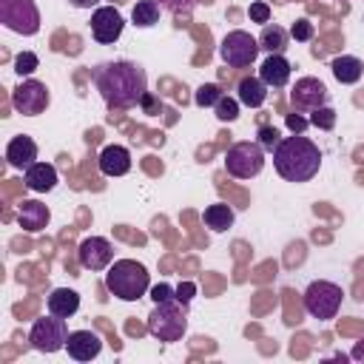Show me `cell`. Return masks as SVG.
<instances>
[{"mask_svg":"<svg viewBox=\"0 0 364 364\" xmlns=\"http://www.w3.org/2000/svg\"><path fill=\"white\" fill-rule=\"evenodd\" d=\"M94 88L100 91L102 102L111 111H125L139 105V100L148 91L145 68L128 60H111L94 68Z\"/></svg>","mask_w":364,"mask_h":364,"instance_id":"1","label":"cell"},{"mask_svg":"<svg viewBox=\"0 0 364 364\" xmlns=\"http://www.w3.org/2000/svg\"><path fill=\"white\" fill-rule=\"evenodd\" d=\"M273 168L287 182H310L321 168V151L304 134L282 136L273 148Z\"/></svg>","mask_w":364,"mask_h":364,"instance_id":"2","label":"cell"},{"mask_svg":"<svg viewBox=\"0 0 364 364\" xmlns=\"http://www.w3.org/2000/svg\"><path fill=\"white\" fill-rule=\"evenodd\" d=\"M105 287L122 301H139L151 290V273L134 259H117L105 270Z\"/></svg>","mask_w":364,"mask_h":364,"instance_id":"3","label":"cell"},{"mask_svg":"<svg viewBox=\"0 0 364 364\" xmlns=\"http://www.w3.org/2000/svg\"><path fill=\"white\" fill-rule=\"evenodd\" d=\"M188 330V304L168 299L156 301L148 316V333L159 341H179Z\"/></svg>","mask_w":364,"mask_h":364,"instance_id":"4","label":"cell"},{"mask_svg":"<svg viewBox=\"0 0 364 364\" xmlns=\"http://www.w3.org/2000/svg\"><path fill=\"white\" fill-rule=\"evenodd\" d=\"M341 299H344L341 284L327 282V279H316V282H310L307 290H304V310H307L310 318L330 321V318L338 316Z\"/></svg>","mask_w":364,"mask_h":364,"instance_id":"5","label":"cell"},{"mask_svg":"<svg viewBox=\"0 0 364 364\" xmlns=\"http://www.w3.org/2000/svg\"><path fill=\"white\" fill-rule=\"evenodd\" d=\"M264 168V148L259 142H233L225 154V171L236 179H253Z\"/></svg>","mask_w":364,"mask_h":364,"instance_id":"6","label":"cell"},{"mask_svg":"<svg viewBox=\"0 0 364 364\" xmlns=\"http://www.w3.org/2000/svg\"><path fill=\"white\" fill-rule=\"evenodd\" d=\"M259 51H262L259 48V40L253 34L242 31V28L228 31L222 37V43H219V57L230 68H247V65H253L256 57H259Z\"/></svg>","mask_w":364,"mask_h":364,"instance_id":"7","label":"cell"},{"mask_svg":"<svg viewBox=\"0 0 364 364\" xmlns=\"http://www.w3.org/2000/svg\"><path fill=\"white\" fill-rule=\"evenodd\" d=\"M0 23L23 37H34L40 31V11L34 0H0Z\"/></svg>","mask_w":364,"mask_h":364,"instance_id":"8","label":"cell"},{"mask_svg":"<svg viewBox=\"0 0 364 364\" xmlns=\"http://www.w3.org/2000/svg\"><path fill=\"white\" fill-rule=\"evenodd\" d=\"M28 344L40 353H57L68 344V327H65V318L63 316H43L31 324L28 330Z\"/></svg>","mask_w":364,"mask_h":364,"instance_id":"9","label":"cell"},{"mask_svg":"<svg viewBox=\"0 0 364 364\" xmlns=\"http://www.w3.org/2000/svg\"><path fill=\"white\" fill-rule=\"evenodd\" d=\"M51 102V94L46 88V82L34 80V77H26L14 91H11V105L23 114V117H37L48 108Z\"/></svg>","mask_w":364,"mask_h":364,"instance_id":"10","label":"cell"},{"mask_svg":"<svg viewBox=\"0 0 364 364\" xmlns=\"http://www.w3.org/2000/svg\"><path fill=\"white\" fill-rule=\"evenodd\" d=\"M327 85L316 77H301L296 80V85L290 88V102H293V111H316L321 105H327Z\"/></svg>","mask_w":364,"mask_h":364,"instance_id":"11","label":"cell"},{"mask_svg":"<svg viewBox=\"0 0 364 364\" xmlns=\"http://www.w3.org/2000/svg\"><path fill=\"white\" fill-rule=\"evenodd\" d=\"M122 28H125V20H122V14L114 6L94 9V14H91V34H94L97 43H102V46L117 43L119 34H122Z\"/></svg>","mask_w":364,"mask_h":364,"instance_id":"12","label":"cell"},{"mask_svg":"<svg viewBox=\"0 0 364 364\" xmlns=\"http://www.w3.org/2000/svg\"><path fill=\"white\" fill-rule=\"evenodd\" d=\"M77 259L85 270H108V264L114 262V247L105 236H88L80 242Z\"/></svg>","mask_w":364,"mask_h":364,"instance_id":"13","label":"cell"},{"mask_svg":"<svg viewBox=\"0 0 364 364\" xmlns=\"http://www.w3.org/2000/svg\"><path fill=\"white\" fill-rule=\"evenodd\" d=\"M65 350L74 361H91L102 353V338L94 330H74V333H68Z\"/></svg>","mask_w":364,"mask_h":364,"instance_id":"14","label":"cell"},{"mask_svg":"<svg viewBox=\"0 0 364 364\" xmlns=\"http://www.w3.org/2000/svg\"><path fill=\"white\" fill-rule=\"evenodd\" d=\"M290 74H293V65L284 54H267L264 63L259 65V80L267 88H284L290 82Z\"/></svg>","mask_w":364,"mask_h":364,"instance_id":"15","label":"cell"},{"mask_svg":"<svg viewBox=\"0 0 364 364\" xmlns=\"http://www.w3.org/2000/svg\"><path fill=\"white\" fill-rule=\"evenodd\" d=\"M6 159H9V165L17 168V171L31 168V165L37 162V142H34L28 134L11 136L9 145H6Z\"/></svg>","mask_w":364,"mask_h":364,"instance_id":"16","label":"cell"},{"mask_svg":"<svg viewBox=\"0 0 364 364\" xmlns=\"http://www.w3.org/2000/svg\"><path fill=\"white\" fill-rule=\"evenodd\" d=\"M48 222H51L48 205H43V202H37V199H23V202H20V208H17V225H20L26 233H40Z\"/></svg>","mask_w":364,"mask_h":364,"instance_id":"17","label":"cell"},{"mask_svg":"<svg viewBox=\"0 0 364 364\" xmlns=\"http://www.w3.org/2000/svg\"><path fill=\"white\" fill-rule=\"evenodd\" d=\"M97 162L102 176H125L131 171V151L125 145H105Z\"/></svg>","mask_w":364,"mask_h":364,"instance_id":"18","label":"cell"},{"mask_svg":"<svg viewBox=\"0 0 364 364\" xmlns=\"http://www.w3.org/2000/svg\"><path fill=\"white\" fill-rule=\"evenodd\" d=\"M23 182L34 193H48L57 188V168L51 162H34L31 168L23 171Z\"/></svg>","mask_w":364,"mask_h":364,"instance_id":"19","label":"cell"},{"mask_svg":"<svg viewBox=\"0 0 364 364\" xmlns=\"http://www.w3.org/2000/svg\"><path fill=\"white\" fill-rule=\"evenodd\" d=\"M46 307H48V313L68 318V316H74V313L80 310V293L71 290V287H57V290L48 293Z\"/></svg>","mask_w":364,"mask_h":364,"instance_id":"20","label":"cell"},{"mask_svg":"<svg viewBox=\"0 0 364 364\" xmlns=\"http://www.w3.org/2000/svg\"><path fill=\"white\" fill-rule=\"evenodd\" d=\"M330 68H333V77H336L341 85H355V82L361 80V74H364V63H361L358 57H353V54L336 57V60L330 63Z\"/></svg>","mask_w":364,"mask_h":364,"instance_id":"21","label":"cell"},{"mask_svg":"<svg viewBox=\"0 0 364 364\" xmlns=\"http://www.w3.org/2000/svg\"><path fill=\"white\" fill-rule=\"evenodd\" d=\"M233 219H236V213H233V208H230L228 202H213V205H208L205 213H202L205 228L213 230V233H225L228 228H233Z\"/></svg>","mask_w":364,"mask_h":364,"instance_id":"22","label":"cell"},{"mask_svg":"<svg viewBox=\"0 0 364 364\" xmlns=\"http://www.w3.org/2000/svg\"><path fill=\"white\" fill-rule=\"evenodd\" d=\"M236 100L247 108H262L264 100H267V85L259 77H245L236 88Z\"/></svg>","mask_w":364,"mask_h":364,"instance_id":"23","label":"cell"},{"mask_svg":"<svg viewBox=\"0 0 364 364\" xmlns=\"http://www.w3.org/2000/svg\"><path fill=\"white\" fill-rule=\"evenodd\" d=\"M287 37H290V31H284L282 26H264L262 28V34H259V48H264L267 54H282L284 48H287Z\"/></svg>","mask_w":364,"mask_h":364,"instance_id":"24","label":"cell"},{"mask_svg":"<svg viewBox=\"0 0 364 364\" xmlns=\"http://www.w3.org/2000/svg\"><path fill=\"white\" fill-rule=\"evenodd\" d=\"M131 20L136 28H151L156 26L159 20V3L156 0H139L134 9H131Z\"/></svg>","mask_w":364,"mask_h":364,"instance_id":"25","label":"cell"},{"mask_svg":"<svg viewBox=\"0 0 364 364\" xmlns=\"http://www.w3.org/2000/svg\"><path fill=\"white\" fill-rule=\"evenodd\" d=\"M222 88L216 85V82H205V85H199L196 88V94H193V102L199 105V108H213L219 100H222Z\"/></svg>","mask_w":364,"mask_h":364,"instance_id":"26","label":"cell"},{"mask_svg":"<svg viewBox=\"0 0 364 364\" xmlns=\"http://www.w3.org/2000/svg\"><path fill=\"white\" fill-rule=\"evenodd\" d=\"M37 68H40V57H37L34 51H23V54L14 57V74H17L20 80H23V77H31Z\"/></svg>","mask_w":364,"mask_h":364,"instance_id":"27","label":"cell"},{"mask_svg":"<svg viewBox=\"0 0 364 364\" xmlns=\"http://www.w3.org/2000/svg\"><path fill=\"white\" fill-rule=\"evenodd\" d=\"M239 100H233V97H228V94H222V100L213 105V111H216V119L219 122H233L236 117H239Z\"/></svg>","mask_w":364,"mask_h":364,"instance_id":"28","label":"cell"},{"mask_svg":"<svg viewBox=\"0 0 364 364\" xmlns=\"http://www.w3.org/2000/svg\"><path fill=\"white\" fill-rule=\"evenodd\" d=\"M310 125L318 131H333L336 128V111L330 105H321L316 111H310Z\"/></svg>","mask_w":364,"mask_h":364,"instance_id":"29","label":"cell"},{"mask_svg":"<svg viewBox=\"0 0 364 364\" xmlns=\"http://www.w3.org/2000/svg\"><path fill=\"white\" fill-rule=\"evenodd\" d=\"M313 34H316V28H313V23H310L307 17H301V20H296V23L290 26V37H293L296 43H307V40H313Z\"/></svg>","mask_w":364,"mask_h":364,"instance_id":"30","label":"cell"},{"mask_svg":"<svg viewBox=\"0 0 364 364\" xmlns=\"http://www.w3.org/2000/svg\"><path fill=\"white\" fill-rule=\"evenodd\" d=\"M279 139H282V136H279V128H273V125H262V128H259L256 142H259L264 151H270V154H273V148L279 145Z\"/></svg>","mask_w":364,"mask_h":364,"instance_id":"31","label":"cell"},{"mask_svg":"<svg viewBox=\"0 0 364 364\" xmlns=\"http://www.w3.org/2000/svg\"><path fill=\"white\" fill-rule=\"evenodd\" d=\"M156 3H159V9H165L171 14H191L199 0H156Z\"/></svg>","mask_w":364,"mask_h":364,"instance_id":"32","label":"cell"},{"mask_svg":"<svg viewBox=\"0 0 364 364\" xmlns=\"http://www.w3.org/2000/svg\"><path fill=\"white\" fill-rule=\"evenodd\" d=\"M247 14H250V23H262V26H267V20H270V6H267L264 0H256V3H250Z\"/></svg>","mask_w":364,"mask_h":364,"instance_id":"33","label":"cell"},{"mask_svg":"<svg viewBox=\"0 0 364 364\" xmlns=\"http://www.w3.org/2000/svg\"><path fill=\"white\" fill-rule=\"evenodd\" d=\"M148 293H151L154 304H156V301H168V299H176V287H171V284H165V282L154 284V287H151Z\"/></svg>","mask_w":364,"mask_h":364,"instance_id":"34","label":"cell"},{"mask_svg":"<svg viewBox=\"0 0 364 364\" xmlns=\"http://www.w3.org/2000/svg\"><path fill=\"white\" fill-rule=\"evenodd\" d=\"M139 108L145 111V114H159V108H162V102L151 94V91H145V97L139 100Z\"/></svg>","mask_w":364,"mask_h":364,"instance_id":"35","label":"cell"},{"mask_svg":"<svg viewBox=\"0 0 364 364\" xmlns=\"http://www.w3.org/2000/svg\"><path fill=\"white\" fill-rule=\"evenodd\" d=\"M307 125H310V119H304L301 114H296V111H293V114H287V128H290L293 134H304V128H307Z\"/></svg>","mask_w":364,"mask_h":364,"instance_id":"36","label":"cell"},{"mask_svg":"<svg viewBox=\"0 0 364 364\" xmlns=\"http://www.w3.org/2000/svg\"><path fill=\"white\" fill-rule=\"evenodd\" d=\"M193 293H196V284H193V282H182V284L176 287V301H182V304H191Z\"/></svg>","mask_w":364,"mask_h":364,"instance_id":"37","label":"cell"},{"mask_svg":"<svg viewBox=\"0 0 364 364\" xmlns=\"http://www.w3.org/2000/svg\"><path fill=\"white\" fill-rule=\"evenodd\" d=\"M355 361H364V338L361 341H355V347H353V353H350Z\"/></svg>","mask_w":364,"mask_h":364,"instance_id":"38","label":"cell"},{"mask_svg":"<svg viewBox=\"0 0 364 364\" xmlns=\"http://www.w3.org/2000/svg\"><path fill=\"white\" fill-rule=\"evenodd\" d=\"M74 9H91V6H97L100 0H68Z\"/></svg>","mask_w":364,"mask_h":364,"instance_id":"39","label":"cell"}]
</instances>
